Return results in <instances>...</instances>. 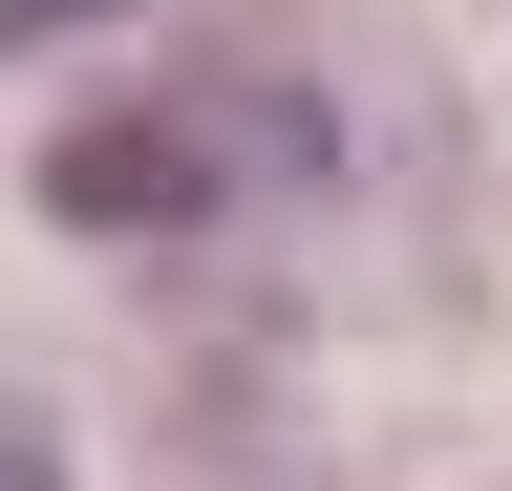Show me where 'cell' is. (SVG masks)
<instances>
[{
    "label": "cell",
    "mask_w": 512,
    "mask_h": 491,
    "mask_svg": "<svg viewBox=\"0 0 512 491\" xmlns=\"http://www.w3.org/2000/svg\"><path fill=\"white\" fill-rule=\"evenodd\" d=\"M86 22H128V0H0V65L22 43H86Z\"/></svg>",
    "instance_id": "obj_1"
},
{
    "label": "cell",
    "mask_w": 512,
    "mask_h": 491,
    "mask_svg": "<svg viewBox=\"0 0 512 491\" xmlns=\"http://www.w3.org/2000/svg\"><path fill=\"white\" fill-rule=\"evenodd\" d=\"M0 491H64V449H43V406L0 385Z\"/></svg>",
    "instance_id": "obj_2"
}]
</instances>
